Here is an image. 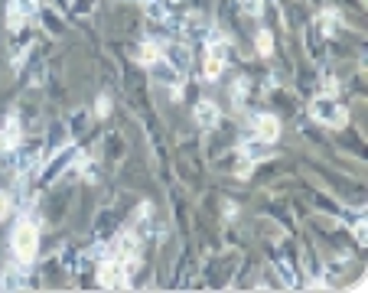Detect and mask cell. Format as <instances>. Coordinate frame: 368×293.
Returning a JSON list of instances; mask_svg holds the SVG:
<instances>
[{
    "label": "cell",
    "mask_w": 368,
    "mask_h": 293,
    "mask_svg": "<svg viewBox=\"0 0 368 293\" xmlns=\"http://www.w3.org/2000/svg\"><path fill=\"white\" fill-rule=\"evenodd\" d=\"M10 244H13V258H17L20 264H30V261L36 258V251H39V228H36V222L23 218V222L13 228Z\"/></svg>",
    "instance_id": "cell-1"
},
{
    "label": "cell",
    "mask_w": 368,
    "mask_h": 293,
    "mask_svg": "<svg viewBox=\"0 0 368 293\" xmlns=\"http://www.w3.org/2000/svg\"><path fill=\"white\" fill-rule=\"evenodd\" d=\"M309 117L326 127H345L349 124V111L336 104V98H313L309 101Z\"/></svg>",
    "instance_id": "cell-2"
},
{
    "label": "cell",
    "mask_w": 368,
    "mask_h": 293,
    "mask_svg": "<svg viewBox=\"0 0 368 293\" xmlns=\"http://www.w3.org/2000/svg\"><path fill=\"white\" fill-rule=\"evenodd\" d=\"M128 277H130V264L114 258V254H108V258L102 261V268H98V284H102L104 290H124V287L130 284Z\"/></svg>",
    "instance_id": "cell-3"
},
{
    "label": "cell",
    "mask_w": 368,
    "mask_h": 293,
    "mask_svg": "<svg viewBox=\"0 0 368 293\" xmlns=\"http://www.w3.org/2000/svg\"><path fill=\"white\" fill-rule=\"evenodd\" d=\"M225 59H228V42L222 36H212V42L206 46V72H202L206 82H215V78L222 76Z\"/></svg>",
    "instance_id": "cell-4"
},
{
    "label": "cell",
    "mask_w": 368,
    "mask_h": 293,
    "mask_svg": "<svg viewBox=\"0 0 368 293\" xmlns=\"http://www.w3.org/2000/svg\"><path fill=\"white\" fill-rule=\"evenodd\" d=\"M36 4H39V0H10L7 26L13 30V33H20V30H23V26L36 17Z\"/></svg>",
    "instance_id": "cell-5"
},
{
    "label": "cell",
    "mask_w": 368,
    "mask_h": 293,
    "mask_svg": "<svg viewBox=\"0 0 368 293\" xmlns=\"http://www.w3.org/2000/svg\"><path fill=\"white\" fill-rule=\"evenodd\" d=\"M23 140V127H20L17 114H7V121L0 124V153H13Z\"/></svg>",
    "instance_id": "cell-6"
},
{
    "label": "cell",
    "mask_w": 368,
    "mask_h": 293,
    "mask_svg": "<svg viewBox=\"0 0 368 293\" xmlns=\"http://www.w3.org/2000/svg\"><path fill=\"white\" fill-rule=\"evenodd\" d=\"M137 251H140V241H137V234H134V232H121L118 241L111 244V254H114V258L128 261L130 268L137 264Z\"/></svg>",
    "instance_id": "cell-7"
},
{
    "label": "cell",
    "mask_w": 368,
    "mask_h": 293,
    "mask_svg": "<svg viewBox=\"0 0 368 293\" xmlns=\"http://www.w3.org/2000/svg\"><path fill=\"white\" fill-rule=\"evenodd\" d=\"M72 160H78V147H62V153H56V157H52V163L43 169V183H56L62 169L72 167Z\"/></svg>",
    "instance_id": "cell-8"
},
{
    "label": "cell",
    "mask_w": 368,
    "mask_h": 293,
    "mask_svg": "<svg viewBox=\"0 0 368 293\" xmlns=\"http://www.w3.org/2000/svg\"><path fill=\"white\" fill-rule=\"evenodd\" d=\"M254 134L261 143H274L281 137V121L274 114H257L254 117Z\"/></svg>",
    "instance_id": "cell-9"
},
{
    "label": "cell",
    "mask_w": 368,
    "mask_h": 293,
    "mask_svg": "<svg viewBox=\"0 0 368 293\" xmlns=\"http://www.w3.org/2000/svg\"><path fill=\"white\" fill-rule=\"evenodd\" d=\"M163 56H166V62H170V68H176V72H189V62H192V52H189L186 42H173V46H166L163 49Z\"/></svg>",
    "instance_id": "cell-10"
},
{
    "label": "cell",
    "mask_w": 368,
    "mask_h": 293,
    "mask_svg": "<svg viewBox=\"0 0 368 293\" xmlns=\"http://www.w3.org/2000/svg\"><path fill=\"white\" fill-rule=\"evenodd\" d=\"M196 124H202V127L219 124V108H215V101H199L196 104Z\"/></svg>",
    "instance_id": "cell-11"
},
{
    "label": "cell",
    "mask_w": 368,
    "mask_h": 293,
    "mask_svg": "<svg viewBox=\"0 0 368 293\" xmlns=\"http://www.w3.org/2000/svg\"><path fill=\"white\" fill-rule=\"evenodd\" d=\"M137 59H140V62H144V66H154V62H160V59H163V46H160V42H157V40L140 42Z\"/></svg>",
    "instance_id": "cell-12"
},
{
    "label": "cell",
    "mask_w": 368,
    "mask_h": 293,
    "mask_svg": "<svg viewBox=\"0 0 368 293\" xmlns=\"http://www.w3.org/2000/svg\"><path fill=\"white\" fill-rule=\"evenodd\" d=\"M257 52H261V56H271V52H274V36H271V30H257Z\"/></svg>",
    "instance_id": "cell-13"
},
{
    "label": "cell",
    "mask_w": 368,
    "mask_h": 293,
    "mask_svg": "<svg viewBox=\"0 0 368 293\" xmlns=\"http://www.w3.org/2000/svg\"><path fill=\"white\" fill-rule=\"evenodd\" d=\"M277 274L283 277V287H297V280H293V270L287 268V264H277Z\"/></svg>",
    "instance_id": "cell-14"
},
{
    "label": "cell",
    "mask_w": 368,
    "mask_h": 293,
    "mask_svg": "<svg viewBox=\"0 0 368 293\" xmlns=\"http://www.w3.org/2000/svg\"><path fill=\"white\" fill-rule=\"evenodd\" d=\"M319 20H323V26H326V30H333V26H339V13H333V10H326V13H323V17H319Z\"/></svg>",
    "instance_id": "cell-15"
},
{
    "label": "cell",
    "mask_w": 368,
    "mask_h": 293,
    "mask_svg": "<svg viewBox=\"0 0 368 293\" xmlns=\"http://www.w3.org/2000/svg\"><path fill=\"white\" fill-rule=\"evenodd\" d=\"M7 212H10V196H7V193H0V222L7 218Z\"/></svg>",
    "instance_id": "cell-16"
},
{
    "label": "cell",
    "mask_w": 368,
    "mask_h": 293,
    "mask_svg": "<svg viewBox=\"0 0 368 293\" xmlns=\"http://www.w3.org/2000/svg\"><path fill=\"white\" fill-rule=\"evenodd\" d=\"M94 111H98V117H104V114H108V111H111V101H108V98H98Z\"/></svg>",
    "instance_id": "cell-17"
},
{
    "label": "cell",
    "mask_w": 368,
    "mask_h": 293,
    "mask_svg": "<svg viewBox=\"0 0 368 293\" xmlns=\"http://www.w3.org/2000/svg\"><path fill=\"white\" fill-rule=\"evenodd\" d=\"M355 238H359L362 244L368 241V234H365V218H362V222H355Z\"/></svg>",
    "instance_id": "cell-18"
}]
</instances>
